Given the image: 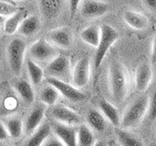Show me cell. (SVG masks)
<instances>
[{
	"label": "cell",
	"mask_w": 156,
	"mask_h": 146,
	"mask_svg": "<svg viewBox=\"0 0 156 146\" xmlns=\"http://www.w3.org/2000/svg\"><path fill=\"white\" fill-rule=\"evenodd\" d=\"M143 3L150 12L156 13V0H143Z\"/></svg>",
	"instance_id": "34"
},
{
	"label": "cell",
	"mask_w": 156,
	"mask_h": 146,
	"mask_svg": "<svg viewBox=\"0 0 156 146\" xmlns=\"http://www.w3.org/2000/svg\"><path fill=\"white\" fill-rule=\"evenodd\" d=\"M96 142L93 130L87 125H80L77 130V146H94Z\"/></svg>",
	"instance_id": "25"
},
{
	"label": "cell",
	"mask_w": 156,
	"mask_h": 146,
	"mask_svg": "<svg viewBox=\"0 0 156 146\" xmlns=\"http://www.w3.org/2000/svg\"><path fill=\"white\" fill-rule=\"evenodd\" d=\"M146 117L148 120L155 122L156 121V89L153 91L152 95L149 97L148 101V109H147V114Z\"/></svg>",
	"instance_id": "30"
},
{
	"label": "cell",
	"mask_w": 156,
	"mask_h": 146,
	"mask_svg": "<svg viewBox=\"0 0 156 146\" xmlns=\"http://www.w3.org/2000/svg\"><path fill=\"white\" fill-rule=\"evenodd\" d=\"M52 130L66 146H77V130L74 126L57 122L52 126Z\"/></svg>",
	"instance_id": "12"
},
{
	"label": "cell",
	"mask_w": 156,
	"mask_h": 146,
	"mask_svg": "<svg viewBox=\"0 0 156 146\" xmlns=\"http://www.w3.org/2000/svg\"><path fill=\"white\" fill-rule=\"evenodd\" d=\"M91 76V62L87 57H83L77 61L71 72L72 85L81 89L88 85Z\"/></svg>",
	"instance_id": "8"
},
{
	"label": "cell",
	"mask_w": 156,
	"mask_h": 146,
	"mask_svg": "<svg viewBox=\"0 0 156 146\" xmlns=\"http://www.w3.org/2000/svg\"><path fill=\"white\" fill-rule=\"evenodd\" d=\"M109 10V5L100 0H83L80 13L85 19H97L105 15Z\"/></svg>",
	"instance_id": "10"
},
{
	"label": "cell",
	"mask_w": 156,
	"mask_h": 146,
	"mask_svg": "<svg viewBox=\"0 0 156 146\" xmlns=\"http://www.w3.org/2000/svg\"><path fill=\"white\" fill-rule=\"evenodd\" d=\"M44 116H45V106L39 104L34 107L28 114L26 123L23 125L24 131L27 134H31L40 127Z\"/></svg>",
	"instance_id": "15"
},
{
	"label": "cell",
	"mask_w": 156,
	"mask_h": 146,
	"mask_svg": "<svg viewBox=\"0 0 156 146\" xmlns=\"http://www.w3.org/2000/svg\"><path fill=\"white\" fill-rule=\"evenodd\" d=\"M2 30H3V27H2V26H1V23H0V35H1Z\"/></svg>",
	"instance_id": "37"
},
{
	"label": "cell",
	"mask_w": 156,
	"mask_h": 146,
	"mask_svg": "<svg viewBox=\"0 0 156 146\" xmlns=\"http://www.w3.org/2000/svg\"><path fill=\"white\" fill-rule=\"evenodd\" d=\"M149 97L147 96H140L129 104L123 115L121 116V123L119 128L130 130L138 127L147 114Z\"/></svg>",
	"instance_id": "2"
},
{
	"label": "cell",
	"mask_w": 156,
	"mask_h": 146,
	"mask_svg": "<svg viewBox=\"0 0 156 146\" xmlns=\"http://www.w3.org/2000/svg\"><path fill=\"white\" fill-rule=\"evenodd\" d=\"M119 38V32L117 29L111 26L108 23H102L101 26V39L98 47L96 48V54L94 57V67L98 69L101 64L105 55L111 48V46L117 41Z\"/></svg>",
	"instance_id": "3"
},
{
	"label": "cell",
	"mask_w": 156,
	"mask_h": 146,
	"mask_svg": "<svg viewBox=\"0 0 156 146\" xmlns=\"http://www.w3.org/2000/svg\"><path fill=\"white\" fill-rule=\"evenodd\" d=\"M2 146H9V145H2Z\"/></svg>",
	"instance_id": "39"
},
{
	"label": "cell",
	"mask_w": 156,
	"mask_h": 146,
	"mask_svg": "<svg viewBox=\"0 0 156 146\" xmlns=\"http://www.w3.org/2000/svg\"><path fill=\"white\" fill-rule=\"evenodd\" d=\"M42 17L46 19H55L60 17L63 8V0H38Z\"/></svg>",
	"instance_id": "14"
},
{
	"label": "cell",
	"mask_w": 156,
	"mask_h": 146,
	"mask_svg": "<svg viewBox=\"0 0 156 146\" xmlns=\"http://www.w3.org/2000/svg\"><path fill=\"white\" fill-rule=\"evenodd\" d=\"M71 72L70 58L62 54H58L54 60L48 63L46 67L48 77H54L66 82L70 77Z\"/></svg>",
	"instance_id": "6"
},
{
	"label": "cell",
	"mask_w": 156,
	"mask_h": 146,
	"mask_svg": "<svg viewBox=\"0 0 156 146\" xmlns=\"http://www.w3.org/2000/svg\"><path fill=\"white\" fill-rule=\"evenodd\" d=\"M28 54L29 57L37 63H49L58 55V51L57 47L47 39L40 38L31 44L28 49Z\"/></svg>",
	"instance_id": "5"
},
{
	"label": "cell",
	"mask_w": 156,
	"mask_h": 146,
	"mask_svg": "<svg viewBox=\"0 0 156 146\" xmlns=\"http://www.w3.org/2000/svg\"><path fill=\"white\" fill-rule=\"evenodd\" d=\"M153 78V71L151 63L143 61L136 67L135 73V85L136 89L140 92H144L148 89Z\"/></svg>",
	"instance_id": "11"
},
{
	"label": "cell",
	"mask_w": 156,
	"mask_h": 146,
	"mask_svg": "<svg viewBox=\"0 0 156 146\" xmlns=\"http://www.w3.org/2000/svg\"><path fill=\"white\" fill-rule=\"evenodd\" d=\"M114 133L120 146H145L143 140L133 134L129 133L127 130L115 128Z\"/></svg>",
	"instance_id": "22"
},
{
	"label": "cell",
	"mask_w": 156,
	"mask_h": 146,
	"mask_svg": "<svg viewBox=\"0 0 156 146\" xmlns=\"http://www.w3.org/2000/svg\"><path fill=\"white\" fill-rule=\"evenodd\" d=\"M129 74L125 65L118 60H112L108 66V88L115 103H122L128 96Z\"/></svg>",
	"instance_id": "1"
},
{
	"label": "cell",
	"mask_w": 156,
	"mask_h": 146,
	"mask_svg": "<svg viewBox=\"0 0 156 146\" xmlns=\"http://www.w3.org/2000/svg\"><path fill=\"white\" fill-rule=\"evenodd\" d=\"M27 69L28 73V77L30 79V83L33 86L40 85L44 79V70L43 68L35 62L30 57L26 58Z\"/></svg>",
	"instance_id": "24"
},
{
	"label": "cell",
	"mask_w": 156,
	"mask_h": 146,
	"mask_svg": "<svg viewBox=\"0 0 156 146\" xmlns=\"http://www.w3.org/2000/svg\"><path fill=\"white\" fill-rule=\"evenodd\" d=\"M20 11V9L15 5L9 3L7 1L0 0V16L2 17H11Z\"/></svg>",
	"instance_id": "29"
},
{
	"label": "cell",
	"mask_w": 156,
	"mask_h": 146,
	"mask_svg": "<svg viewBox=\"0 0 156 146\" xmlns=\"http://www.w3.org/2000/svg\"><path fill=\"white\" fill-rule=\"evenodd\" d=\"M41 28V19L36 15L26 17L20 26L18 32L24 37H31L39 32Z\"/></svg>",
	"instance_id": "16"
},
{
	"label": "cell",
	"mask_w": 156,
	"mask_h": 146,
	"mask_svg": "<svg viewBox=\"0 0 156 146\" xmlns=\"http://www.w3.org/2000/svg\"><path fill=\"white\" fill-rule=\"evenodd\" d=\"M41 146H66V145L63 144L62 140H60L55 135V136H49Z\"/></svg>",
	"instance_id": "31"
},
{
	"label": "cell",
	"mask_w": 156,
	"mask_h": 146,
	"mask_svg": "<svg viewBox=\"0 0 156 146\" xmlns=\"http://www.w3.org/2000/svg\"><path fill=\"white\" fill-rule=\"evenodd\" d=\"M99 107L106 120L112 126H114L115 128H119L121 123V116L118 109L116 108V106L110 103L106 99H101L99 102Z\"/></svg>",
	"instance_id": "18"
},
{
	"label": "cell",
	"mask_w": 156,
	"mask_h": 146,
	"mask_svg": "<svg viewBox=\"0 0 156 146\" xmlns=\"http://www.w3.org/2000/svg\"><path fill=\"white\" fill-rule=\"evenodd\" d=\"M14 88L20 97L26 102V103L31 104L35 99V94L32 88V84L27 80H18L14 84Z\"/></svg>",
	"instance_id": "21"
},
{
	"label": "cell",
	"mask_w": 156,
	"mask_h": 146,
	"mask_svg": "<svg viewBox=\"0 0 156 146\" xmlns=\"http://www.w3.org/2000/svg\"><path fill=\"white\" fill-rule=\"evenodd\" d=\"M52 127L48 123H44L31 134L30 137L24 144V146H41L49 136L51 135Z\"/></svg>",
	"instance_id": "20"
},
{
	"label": "cell",
	"mask_w": 156,
	"mask_h": 146,
	"mask_svg": "<svg viewBox=\"0 0 156 146\" xmlns=\"http://www.w3.org/2000/svg\"><path fill=\"white\" fill-rule=\"evenodd\" d=\"M60 95L61 94L55 87L49 84L41 89L40 94H39V99H40L42 103L49 106H54L56 105L57 101L58 100Z\"/></svg>",
	"instance_id": "26"
},
{
	"label": "cell",
	"mask_w": 156,
	"mask_h": 146,
	"mask_svg": "<svg viewBox=\"0 0 156 146\" xmlns=\"http://www.w3.org/2000/svg\"><path fill=\"white\" fill-rule=\"evenodd\" d=\"M11 138L18 139L22 136L23 133V123L19 117H11L6 121L5 124Z\"/></svg>",
	"instance_id": "28"
},
{
	"label": "cell",
	"mask_w": 156,
	"mask_h": 146,
	"mask_svg": "<svg viewBox=\"0 0 156 146\" xmlns=\"http://www.w3.org/2000/svg\"><path fill=\"white\" fill-rule=\"evenodd\" d=\"M26 15H27V12L20 10L18 13H16L11 17H9L7 19V21L5 22L4 26H3V30L5 31V33L9 34V35H12V34L16 33L18 31L20 26H21L22 22L24 19V18L27 17Z\"/></svg>",
	"instance_id": "27"
},
{
	"label": "cell",
	"mask_w": 156,
	"mask_h": 146,
	"mask_svg": "<svg viewBox=\"0 0 156 146\" xmlns=\"http://www.w3.org/2000/svg\"><path fill=\"white\" fill-rule=\"evenodd\" d=\"M80 38L88 45L97 48L101 39V26L93 24L87 26L80 32Z\"/></svg>",
	"instance_id": "23"
},
{
	"label": "cell",
	"mask_w": 156,
	"mask_h": 146,
	"mask_svg": "<svg viewBox=\"0 0 156 146\" xmlns=\"http://www.w3.org/2000/svg\"><path fill=\"white\" fill-rule=\"evenodd\" d=\"M94 146H106V142L104 140H100V141H97Z\"/></svg>",
	"instance_id": "36"
},
{
	"label": "cell",
	"mask_w": 156,
	"mask_h": 146,
	"mask_svg": "<svg viewBox=\"0 0 156 146\" xmlns=\"http://www.w3.org/2000/svg\"><path fill=\"white\" fill-rule=\"evenodd\" d=\"M27 52V43L21 38H14L7 46V57L10 69L15 76L22 73Z\"/></svg>",
	"instance_id": "4"
},
{
	"label": "cell",
	"mask_w": 156,
	"mask_h": 146,
	"mask_svg": "<svg viewBox=\"0 0 156 146\" xmlns=\"http://www.w3.org/2000/svg\"><path fill=\"white\" fill-rule=\"evenodd\" d=\"M51 114L54 119L62 124L76 126L81 123L80 116L75 111L63 105H54Z\"/></svg>",
	"instance_id": "13"
},
{
	"label": "cell",
	"mask_w": 156,
	"mask_h": 146,
	"mask_svg": "<svg viewBox=\"0 0 156 146\" xmlns=\"http://www.w3.org/2000/svg\"><path fill=\"white\" fill-rule=\"evenodd\" d=\"M18 1H28V0H18Z\"/></svg>",
	"instance_id": "38"
},
{
	"label": "cell",
	"mask_w": 156,
	"mask_h": 146,
	"mask_svg": "<svg viewBox=\"0 0 156 146\" xmlns=\"http://www.w3.org/2000/svg\"><path fill=\"white\" fill-rule=\"evenodd\" d=\"M87 123L90 128L97 131V133H102L105 131L107 126V120L100 110L95 108H91L87 112Z\"/></svg>",
	"instance_id": "19"
},
{
	"label": "cell",
	"mask_w": 156,
	"mask_h": 146,
	"mask_svg": "<svg viewBox=\"0 0 156 146\" xmlns=\"http://www.w3.org/2000/svg\"><path fill=\"white\" fill-rule=\"evenodd\" d=\"M47 40L52 43L54 46L61 49H70L73 45L72 29L68 26H61L54 28L47 33Z\"/></svg>",
	"instance_id": "9"
},
{
	"label": "cell",
	"mask_w": 156,
	"mask_h": 146,
	"mask_svg": "<svg viewBox=\"0 0 156 146\" xmlns=\"http://www.w3.org/2000/svg\"><path fill=\"white\" fill-rule=\"evenodd\" d=\"M9 137H10V135H9L6 126H5L2 122H0V141L6 140Z\"/></svg>",
	"instance_id": "33"
},
{
	"label": "cell",
	"mask_w": 156,
	"mask_h": 146,
	"mask_svg": "<svg viewBox=\"0 0 156 146\" xmlns=\"http://www.w3.org/2000/svg\"><path fill=\"white\" fill-rule=\"evenodd\" d=\"M47 83L52 86H54L58 91V92L66 99L72 102H81L86 99V95L83 92L80 91V89L74 87L73 85H70L66 83V81H62L60 79L54 77H48Z\"/></svg>",
	"instance_id": "7"
},
{
	"label": "cell",
	"mask_w": 156,
	"mask_h": 146,
	"mask_svg": "<svg viewBox=\"0 0 156 146\" xmlns=\"http://www.w3.org/2000/svg\"><path fill=\"white\" fill-rule=\"evenodd\" d=\"M150 61L151 63H156V35L152 40V45H151V55H150Z\"/></svg>",
	"instance_id": "35"
},
{
	"label": "cell",
	"mask_w": 156,
	"mask_h": 146,
	"mask_svg": "<svg viewBox=\"0 0 156 146\" xmlns=\"http://www.w3.org/2000/svg\"><path fill=\"white\" fill-rule=\"evenodd\" d=\"M83 0H68V7H69V13L70 17L73 18L75 16L78 8H79L80 4L82 3Z\"/></svg>",
	"instance_id": "32"
},
{
	"label": "cell",
	"mask_w": 156,
	"mask_h": 146,
	"mask_svg": "<svg viewBox=\"0 0 156 146\" xmlns=\"http://www.w3.org/2000/svg\"><path fill=\"white\" fill-rule=\"evenodd\" d=\"M124 22L136 30H144L148 26V19L144 15L134 10H126L123 13Z\"/></svg>",
	"instance_id": "17"
}]
</instances>
